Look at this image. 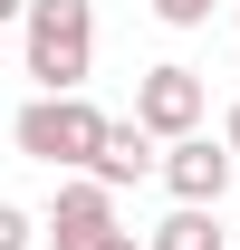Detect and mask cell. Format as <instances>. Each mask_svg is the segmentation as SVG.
I'll return each instance as SVG.
<instances>
[{"mask_svg":"<svg viewBox=\"0 0 240 250\" xmlns=\"http://www.w3.org/2000/svg\"><path fill=\"white\" fill-rule=\"evenodd\" d=\"M20 67L39 77V96L87 87V67H96V0H29L20 10Z\"/></svg>","mask_w":240,"mask_h":250,"instance_id":"obj_1","label":"cell"},{"mask_svg":"<svg viewBox=\"0 0 240 250\" xmlns=\"http://www.w3.org/2000/svg\"><path fill=\"white\" fill-rule=\"evenodd\" d=\"M96 135H106V106H96L87 87H58V96H29L20 116H10V145L29 164H48V173H87Z\"/></svg>","mask_w":240,"mask_h":250,"instance_id":"obj_2","label":"cell"},{"mask_svg":"<svg viewBox=\"0 0 240 250\" xmlns=\"http://www.w3.org/2000/svg\"><path fill=\"white\" fill-rule=\"evenodd\" d=\"M135 125H144L154 145H173V135H202L211 125V87L202 77H192V67H144V77H135Z\"/></svg>","mask_w":240,"mask_h":250,"instance_id":"obj_3","label":"cell"},{"mask_svg":"<svg viewBox=\"0 0 240 250\" xmlns=\"http://www.w3.org/2000/svg\"><path fill=\"white\" fill-rule=\"evenodd\" d=\"M116 241V192L106 183H58V202L39 212V250H106Z\"/></svg>","mask_w":240,"mask_h":250,"instance_id":"obj_4","label":"cell"},{"mask_svg":"<svg viewBox=\"0 0 240 250\" xmlns=\"http://www.w3.org/2000/svg\"><path fill=\"white\" fill-rule=\"evenodd\" d=\"M154 173H163V192H173V202H211V212H221V192H231V145H221V135H173V145H163V164H154Z\"/></svg>","mask_w":240,"mask_h":250,"instance_id":"obj_5","label":"cell"},{"mask_svg":"<svg viewBox=\"0 0 240 250\" xmlns=\"http://www.w3.org/2000/svg\"><path fill=\"white\" fill-rule=\"evenodd\" d=\"M154 164H163V145H154L135 116H106V135H96V154H87V183H106V192H125V183H144Z\"/></svg>","mask_w":240,"mask_h":250,"instance_id":"obj_6","label":"cell"},{"mask_svg":"<svg viewBox=\"0 0 240 250\" xmlns=\"http://www.w3.org/2000/svg\"><path fill=\"white\" fill-rule=\"evenodd\" d=\"M144 250H221V212H211V202H173V212L144 231Z\"/></svg>","mask_w":240,"mask_h":250,"instance_id":"obj_7","label":"cell"},{"mask_svg":"<svg viewBox=\"0 0 240 250\" xmlns=\"http://www.w3.org/2000/svg\"><path fill=\"white\" fill-rule=\"evenodd\" d=\"M0 250H39V212H20V202H0Z\"/></svg>","mask_w":240,"mask_h":250,"instance_id":"obj_8","label":"cell"},{"mask_svg":"<svg viewBox=\"0 0 240 250\" xmlns=\"http://www.w3.org/2000/svg\"><path fill=\"white\" fill-rule=\"evenodd\" d=\"M211 10H221V0H154V20H163V29H202Z\"/></svg>","mask_w":240,"mask_h":250,"instance_id":"obj_9","label":"cell"},{"mask_svg":"<svg viewBox=\"0 0 240 250\" xmlns=\"http://www.w3.org/2000/svg\"><path fill=\"white\" fill-rule=\"evenodd\" d=\"M221 145H231V164H240V96H231V116H221Z\"/></svg>","mask_w":240,"mask_h":250,"instance_id":"obj_10","label":"cell"},{"mask_svg":"<svg viewBox=\"0 0 240 250\" xmlns=\"http://www.w3.org/2000/svg\"><path fill=\"white\" fill-rule=\"evenodd\" d=\"M106 250H144V241H135V231H116V241H106Z\"/></svg>","mask_w":240,"mask_h":250,"instance_id":"obj_11","label":"cell"},{"mask_svg":"<svg viewBox=\"0 0 240 250\" xmlns=\"http://www.w3.org/2000/svg\"><path fill=\"white\" fill-rule=\"evenodd\" d=\"M20 10H29V0H0V20H20Z\"/></svg>","mask_w":240,"mask_h":250,"instance_id":"obj_12","label":"cell"},{"mask_svg":"<svg viewBox=\"0 0 240 250\" xmlns=\"http://www.w3.org/2000/svg\"><path fill=\"white\" fill-rule=\"evenodd\" d=\"M231 20H240V10H231Z\"/></svg>","mask_w":240,"mask_h":250,"instance_id":"obj_13","label":"cell"}]
</instances>
